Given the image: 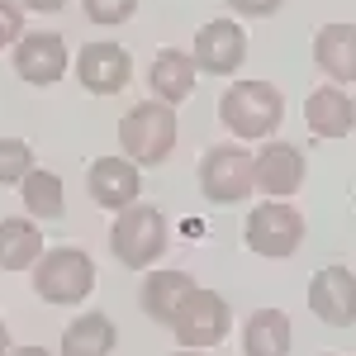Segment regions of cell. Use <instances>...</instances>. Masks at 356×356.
Segmentation results:
<instances>
[{"mask_svg":"<svg viewBox=\"0 0 356 356\" xmlns=\"http://www.w3.org/2000/svg\"><path fill=\"white\" fill-rule=\"evenodd\" d=\"M219 119L238 143H261L280 129L285 100L271 81H233L219 100Z\"/></svg>","mask_w":356,"mask_h":356,"instance_id":"cell-1","label":"cell"},{"mask_svg":"<svg viewBox=\"0 0 356 356\" xmlns=\"http://www.w3.org/2000/svg\"><path fill=\"white\" fill-rule=\"evenodd\" d=\"M176 105L162 100H143L119 119V143H124V157L138 166H162L176 152Z\"/></svg>","mask_w":356,"mask_h":356,"instance_id":"cell-2","label":"cell"},{"mask_svg":"<svg viewBox=\"0 0 356 356\" xmlns=\"http://www.w3.org/2000/svg\"><path fill=\"white\" fill-rule=\"evenodd\" d=\"M95 290V261L81 247H53L33 266V295L43 304H81Z\"/></svg>","mask_w":356,"mask_h":356,"instance_id":"cell-3","label":"cell"},{"mask_svg":"<svg viewBox=\"0 0 356 356\" xmlns=\"http://www.w3.org/2000/svg\"><path fill=\"white\" fill-rule=\"evenodd\" d=\"M110 252L119 257V266L129 271H147L166 252V219L152 204H129L119 209V219L110 228Z\"/></svg>","mask_w":356,"mask_h":356,"instance_id":"cell-4","label":"cell"},{"mask_svg":"<svg viewBox=\"0 0 356 356\" xmlns=\"http://www.w3.org/2000/svg\"><path fill=\"white\" fill-rule=\"evenodd\" d=\"M228 323H233L228 300L214 295V290H195L191 300L176 309V318H171L166 328H171V337H176L186 352H209V347H219L223 337H228Z\"/></svg>","mask_w":356,"mask_h":356,"instance_id":"cell-5","label":"cell"},{"mask_svg":"<svg viewBox=\"0 0 356 356\" xmlns=\"http://www.w3.org/2000/svg\"><path fill=\"white\" fill-rule=\"evenodd\" d=\"M200 191H204V200H214V204H238V200H247V195L257 191V171H252L247 147H238V143L209 147L200 157Z\"/></svg>","mask_w":356,"mask_h":356,"instance_id":"cell-6","label":"cell"},{"mask_svg":"<svg viewBox=\"0 0 356 356\" xmlns=\"http://www.w3.org/2000/svg\"><path fill=\"white\" fill-rule=\"evenodd\" d=\"M304 243V219L300 209H290L285 200H266L247 214V247L257 257H271V261H285L295 257Z\"/></svg>","mask_w":356,"mask_h":356,"instance_id":"cell-7","label":"cell"},{"mask_svg":"<svg viewBox=\"0 0 356 356\" xmlns=\"http://www.w3.org/2000/svg\"><path fill=\"white\" fill-rule=\"evenodd\" d=\"M309 309L328 328H352L356 323V275L347 266H323L309 280Z\"/></svg>","mask_w":356,"mask_h":356,"instance_id":"cell-8","label":"cell"},{"mask_svg":"<svg viewBox=\"0 0 356 356\" xmlns=\"http://www.w3.org/2000/svg\"><path fill=\"white\" fill-rule=\"evenodd\" d=\"M195 67L209 76H233L247 57V33L233 19H209L204 29H195Z\"/></svg>","mask_w":356,"mask_h":356,"instance_id":"cell-9","label":"cell"},{"mask_svg":"<svg viewBox=\"0 0 356 356\" xmlns=\"http://www.w3.org/2000/svg\"><path fill=\"white\" fill-rule=\"evenodd\" d=\"M67 38L62 33H24L15 43V76L29 86H57L67 76Z\"/></svg>","mask_w":356,"mask_h":356,"instance_id":"cell-10","label":"cell"},{"mask_svg":"<svg viewBox=\"0 0 356 356\" xmlns=\"http://www.w3.org/2000/svg\"><path fill=\"white\" fill-rule=\"evenodd\" d=\"M86 191L100 209H129L138 204V191H143V176H138V162L129 157H95L90 162V176H86Z\"/></svg>","mask_w":356,"mask_h":356,"instance_id":"cell-11","label":"cell"},{"mask_svg":"<svg viewBox=\"0 0 356 356\" xmlns=\"http://www.w3.org/2000/svg\"><path fill=\"white\" fill-rule=\"evenodd\" d=\"M134 76V62L119 43H86L81 57H76V81L90 90V95H119Z\"/></svg>","mask_w":356,"mask_h":356,"instance_id":"cell-12","label":"cell"},{"mask_svg":"<svg viewBox=\"0 0 356 356\" xmlns=\"http://www.w3.org/2000/svg\"><path fill=\"white\" fill-rule=\"evenodd\" d=\"M252 171H257V191H266V200H290L304 186V152L295 143H266L252 157Z\"/></svg>","mask_w":356,"mask_h":356,"instance_id":"cell-13","label":"cell"},{"mask_svg":"<svg viewBox=\"0 0 356 356\" xmlns=\"http://www.w3.org/2000/svg\"><path fill=\"white\" fill-rule=\"evenodd\" d=\"M304 124L314 138H347L356 129V105L342 95V86H318L304 100Z\"/></svg>","mask_w":356,"mask_h":356,"instance_id":"cell-14","label":"cell"},{"mask_svg":"<svg viewBox=\"0 0 356 356\" xmlns=\"http://www.w3.org/2000/svg\"><path fill=\"white\" fill-rule=\"evenodd\" d=\"M314 62L332 86L356 81V24H328L314 38Z\"/></svg>","mask_w":356,"mask_h":356,"instance_id":"cell-15","label":"cell"},{"mask_svg":"<svg viewBox=\"0 0 356 356\" xmlns=\"http://www.w3.org/2000/svg\"><path fill=\"white\" fill-rule=\"evenodd\" d=\"M195 76H200V67H195V57L181 53V48H162V53L152 57V67H147L152 95H157L162 105H181V100H191Z\"/></svg>","mask_w":356,"mask_h":356,"instance_id":"cell-16","label":"cell"},{"mask_svg":"<svg viewBox=\"0 0 356 356\" xmlns=\"http://www.w3.org/2000/svg\"><path fill=\"white\" fill-rule=\"evenodd\" d=\"M295 328L280 309H257L243 328V356H290Z\"/></svg>","mask_w":356,"mask_h":356,"instance_id":"cell-17","label":"cell"},{"mask_svg":"<svg viewBox=\"0 0 356 356\" xmlns=\"http://www.w3.org/2000/svg\"><path fill=\"white\" fill-rule=\"evenodd\" d=\"M195 290H200V285H195L186 271H152L147 285H143V314L157 318V323H171L176 309L191 300Z\"/></svg>","mask_w":356,"mask_h":356,"instance_id":"cell-18","label":"cell"},{"mask_svg":"<svg viewBox=\"0 0 356 356\" xmlns=\"http://www.w3.org/2000/svg\"><path fill=\"white\" fill-rule=\"evenodd\" d=\"M43 257V233L33 219H0V271H33Z\"/></svg>","mask_w":356,"mask_h":356,"instance_id":"cell-19","label":"cell"},{"mask_svg":"<svg viewBox=\"0 0 356 356\" xmlns=\"http://www.w3.org/2000/svg\"><path fill=\"white\" fill-rule=\"evenodd\" d=\"M114 323L105 314H81L62 332V356H110L114 352Z\"/></svg>","mask_w":356,"mask_h":356,"instance_id":"cell-20","label":"cell"},{"mask_svg":"<svg viewBox=\"0 0 356 356\" xmlns=\"http://www.w3.org/2000/svg\"><path fill=\"white\" fill-rule=\"evenodd\" d=\"M19 191H24V209L33 214V219H62L67 195H62V176H57V171L33 166L24 181H19Z\"/></svg>","mask_w":356,"mask_h":356,"instance_id":"cell-21","label":"cell"},{"mask_svg":"<svg viewBox=\"0 0 356 356\" xmlns=\"http://www.w3.org/2000/svg\"><path fill=\"white\" fill-rule=\"evenodd\" d=\"M33 171V147L24 138H0V186H15Z\"/></svg>","mask_w":356,"mask_h":356,"instance_id":"cell-22","label":"cell"},{"mask_svg":"<svg viewBox=\"0 0 356 356\" xmlns=\"http://www.w3.org/2000/svg\"><path fill=\"white\" fill-rule=\"evenodd\" d=\"M81 10H86V19H90V24L114 29V24H124V19L138 10V0H81Z\"/></svg>","mask_w":356,"mask_h":356,"instance_id":"cell-23","label":"cell"},{"mask_svg":"<svg viewBox=\"0 0 356 356\" xmlns=\"http://www.w3.org/2000/svg\"><path fill=\"white\" fill-rule=\"evenodd\" d=\"M19 38H24V10L15 0H0V48L19 43Z\"/></svg>","mask_w":356,"mask_h":356,"instance_id":"cell-24","label":"cell"},{"mask_svg":"<svg viewBox=\"0 0 356 356\" xmlns=\"http://www.w3.org/2000/svg\"><path fill=\"white\" fill-rule=\"evenodd\" d=\"M238 15H247V19H261V15H275L285 0H228Z\"/></svg>","mask_w":356,"mask_h":356,"instance_id":"cell-25","label":"cell"},{"mask_svg":"<svg viewBox=\"0 0 356 356\" xmlns=\"http://www.w3.org/2000/svg\"><path fill=\"white\" fill-rule=\"evenodd\" d=\"M19 5H24V10H38V15H57L67 0H19Z\"/></svg>","mask_w":356,"mask_h":356,"instance_id":"cell-26","label":"cell"},{"mask_svg":"<svg viewBox=\"0 0 356 356\" xmlns=\"http://www.w3.org/2000/svg\"><path fill=\"white\" fill-rule=\"evenodd\" d=\"M10 356H53V352H43V347H15Z\"/></svg>","mask_w":356,"mask_h":356,"instance_id":"cell-27","label":"cell"},{"mask_svg":"<svg viewBox=\"0 0 356 356\" xmlns=\"http://www.w3.org/2000/svg\"><path fill=\"white\" fill-rule=\"evenodd\" d=\"M0 356H10V332H5V323H0Z\"/></svg>","mask_w":356,"mask_h":356,"instance_id":"cell-28","label":"cell"},{"mask_svg":"<svg viewBox=\"0 0 356 356\" xmlns=\"http://www.w3.org/2000/svg\"><path fill=\"white\" fill-rule=\"evenodd\" d=\"M176 356H204V352H176Z\"/></svg>","mask_w":356,"mask_h":356,"instance_id":"cell-29","label":"cell"}]
</instances>
